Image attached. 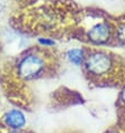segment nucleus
I'll use <instances>...</instances> for the list:
<instances>
[{"label":"nucleus","instance_id":"9","mask_svg":"<svg viewBox=\"0 0 125 133\" xmlns=\"http://www.w3.org/2000/svg\"><path fill=\"white\" fill-rule=\"evenodd\" d=\"M8 133H25V132H23V131H9Z\"/></svg>","mask_w":125,"mask_h":133},{"label":"nucleus","instance_id":"6","mask_svg":"<svg viewBox=\"0 0 125 133\" xmlns=\"http://www.w3.org/2000/svg\"><path fill=\"white\" fill-rule=\"evenodd\" d=\"M116 36L119 38V40H121L122 43H125V24H122L117 28Z\"/></svg>","mask_w":125,"mask_h":133},{"label":"nucleus","instance_id":"3","mask_svg":"<svg viewBox=\"0 0 125 133\" xmlns=\"http://www.w3.org/2000/svg\"><path fill=\"white\" fill-rule=\"evenodd\" d=\"M87 37L92 43L97 44V45L107 43L111 37V26L107 21H101V23L95 24L88 30Z\"/></svg>","mask_w":125,"mask_h":133},{"label":"nucleus","instance_id":"5","mask_svg":"<svg viewBox=\"0 0 125 133\" xmlns=\"http://www.w3.org/2000/svg\"><path fill=\"white\" fill-rule=\"evenodd\" d=\"M66 57H67V59L71 64L75 66H79L85 62L86 55H85V50L83 48H72L67 51Z\"/></svg>","mask_w":125,"mask_h":133},{"label":"nucleus","instance_id":"2","mask_svg":"<svg viewBox=\"0 0 125 133\" xmlns=\"http://www.w3.org/2000/svg\"><path fill=\"white\" fill-rule=\"evenodd\" d=\"M46 63L43 56L38 54H28L18 62L17 71L20 78L30 81L39 77L45 71Z\"/></svg>","mask_w":125,"mask_h":133},{"label":"nucleus","instance_id":"4","mask_svg":"<svg viewBox=\"0 0 125 133\" xmlns=\"http://www.w3.org/2000/svg\"><path fill=\"white\" fill-rule=\"evenodd\" d=\"M3 122L11 131H21L27 124V117L20 110L12 109L5 114Z\"/></svg>","mask_w":125,"mask_h":133},{"label":"nucleus","instance_id":"7","mask_svg":"<svg viewBox=\"0 0 125 133\" xmlns=\"http://www.w3.org/2000/svg\"><path fill=\"white\" fill-rule=\"evenodd\" d=\"M38 42H39V44H41V45H45V46H53V45H55L54 40H50L48 38H39Z\"/></svg>","mask_w":125,"mask_h":133},{"label":"nucleus","instance_id":"8","mask_svg":"<svg viewBox=\"0 0 125 133\" xmlns=\"http://www.w3.org/2000/svg\"><path fill=\"white\" fill-rule=\"evenodd\" d=\"M121 99H122V102L125 104V86L122 90V92H121Z\"/></svg>","mask_w":125,"mask_h":133},{"label":"nucleus","instance_id":"1","mask_svg":"<svg viewBox=\"0 0 125 133\" xmlns=\"http://www.w3.org/2000/svg\"><path fill=\"white\" fill-rule=\"evenodd\" d=\"M84 65L86 72L92 76L102 77L111 73L114 67V59L105 51L95 50L86 56Z\"/></svg>","mask_w":125,"mask_h":133},{"label":"nucleus","instance_id":"10","mask_svg":"<svg viewBox=\"0 0 125 133\" xmlns=\"http://www.w3.org/2000/svg\"><path fill=\"white\" fill-rule=\"evenodd\" d=\"M113 133H120V132H113Z\"/></svg>","mask_w":125,"mask_h":133}]
</instances>
